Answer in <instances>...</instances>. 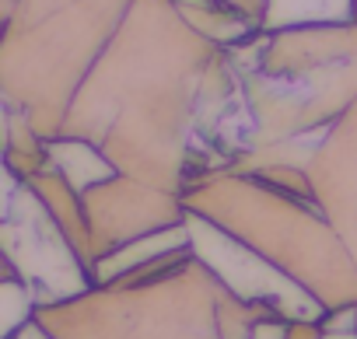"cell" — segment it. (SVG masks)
Segmentation results:
<instances>
[{
    "label": "cell",
    "instance_id": "1",
    "mask_svg": "<svg viewBox=\"0 0 357 339\" xmlns=\"http://www.w3.org/2000/svg\"><path fill=\"white\" fill-rule=\"evenodd\" d=\"M60 136L95 143L116 172L175 196L238 172L259 147L231 53L204 39L172 0H133Z\"/></svg>",
    "mask_w": 357,
    "mask_h": 339
},
{
    "label": "cell",
    "instance_id": "2",
    "mask_svg": "<svg viewBox=\"0 0 357 339\" xmlns=\"http://www.w3.org/2000/svg\"><path fill=\"white\" fill-rule=\"evenodd\" d=\"M183 203L305 287L326 311L357 304V259L319 203L284 193L252 172L214 175L193 186Z\"/></svg>",
    "mask_w": 357,
    "mask_h": 339
},
{
    "label": "cell",
    "instance_id": "3",
    "mask_svg": "<svg viewBox=\"0 0 357 339\" xmlns=\"http://www.w3.org/2000/svg\"><path fill=\"white\" fill-rule=\"evenodd\" d=\"M221 294L218 276L190 245H178L63 304L39 308L36 322L53 339H221Z\"/></svg>",
    "mask_w": 357,
    "mask_h": 339
},
{
    "label": "cell",
    "instance_id": "4",
    "mask_svg": "<svg viewBox=\"0 0 357 339\" xmlns=\"http://www.w3.org/2000/svg\"><path fill=\"white\" fill-rule=\"evenodd\" d=\"M228 53L256 112V150L322 136L357 102V25L259 32Z\"/></svg>",
    "mask_w": 357,
    "mask_h": 339
},
{
    "label": "cell",
    "instance_id": "5",
    "mask_svg": "<svg viewBox=\"0 0 357 339\" xmlns=\"http://www.w3.org/2000/svg\"><path fill=\"white\" fill-rule=\"evenodd\" d=\"M133 0H18L8 15L4 98L56 140L88 74L116 39Z\"/></svg>",
    "mask_w": 357,
    "mask_h": 339
},
{
    "label": "cell",
    "instance_id": "6",
    "mask_svg": "<svg viewBox=\"0 0 357 339\" xmlns=\"http://www.w3.org/2000/svg\"><path fill=\"white\" fill-rule=\"evenodd\" d=\"M0 276L22 280L39 297V308L63 304L98 283L39 193L8 168L0 207Z\"/></svg>",
    "mask_w": 357,
    "mask_h": 339
},
{
    "label": "cell",
    "instance_id": "7",
    "mask_svg": "<svg viewBox=\"0 0 357 339\" xmlns=\"http://www.w3.org/2000/svg\"><path fill=\"white\" fill-rule=\"evenodd\" d=\"M186 235H190L193 255L238 301L263 304V308H270V311H277L291 322H298V318L322 322L326 318V308L305 287L287 280L277 266H270L263 255H256L249 245H242L238 238H231L228 231H221L207 217L186 210Z\"/></svg>",
    "mask_w": 357,
    "mask_h": 339
},
{
    "label": "cell",
    "instance_id": "8",
    "mask_svg": "<svg viewBox=\"0 0 357 339\" xmlns=\"http://www.w3.org/2000/svg\"><path fill=\"white\" fill-rule=\"evenodd\" d=\"M81 196H84V217H88V231H91V245H95L98 262L116 255L119 249H126L133 242L186 228L183 196L147 186V182L123 175V172L84 189Z\"/></svg>",
    "mask_w": 357,
    "mask_h": 339
},
{
    "label": "cell",
    "instance_id": "9",
    "mask_svg": "<svg viewBox=\"0 0 357 339\" xmlns=\"http://www.w3.org/2000/svg\"><path fill=\"white\" fill-rule=\"evenodd\" d=\"M308 175L322 214L357 259V102L326 129Z\"/></svg>",
    "mask_w": 357,
    "mask_h": 339
},
{
    "label": "cell",
    "instance_id": "10",
    "mask_svg": "<svg viewBox=\"0 0 357 339\" xmlns=\"http://www.w3.org/2000/svg\"><path fill=\"white\" fill-rule=\"evenodd\" d=\"M39 200L50 207V214L56 217V224L63 228V235L70 238V245L77 249V255L88 262V269L95 273L98 280V255H95V245H91V231H88V217H84V196L56 172V168H46V172L25 179Z\"/></svg>",
    "mask_w": 357,
    "mask_h": 339
},
{
    "label": "cell",
    "instance_id": "11",
    "mask_svg": "<svg viewBox=\"0 0 357 339\" xmlns=\"http://www.w3.org/2000/svg\"><path fill=\"white\" fill-rule=\"evenodd\" d=\"M322 25H357L354 0H266L263 32H294Z\"/></svg>",
    "mask_w": 357,
    "mask_h": 339
},
{
    "label": "cell",
    "instance_id": "12",
    "mask_svg": "<svg viewBox=\"0 0 357 339\" xmlns=\"http://www.w3.org/2000/svg\"><path fill=\"white\" fill-rule=\"evenodd\" d=\"M4 168L15 172L18 179H32L39 172L50 168V140L36 129V123L15 105L4 98Z\"/></svg>",
    "mask_w": 357,
    "mask_h": 339
},
{
    "label": "cell",
    "instance_id": "13",
    "mask_svg": "<svg viewBox=\"0 0 357 339\" xmlns=\"http://www.w3.org/2000/svg\"><path fill=\"white\" fill-rule=\"evenodd\" d=\"M50 168H56V172H60L77 193H84V189L105 182L109 175H116L112 161H109L95 143L70 140V136L50 140Z\"/></svg>",
    "mask_w": 357,
    "mask_h": 339
},
{
    "label": "cell",
    "instance_id": "14",
    "mask_svg": "<svg viewBox=\"0 0 357 339\" xmlns=\"http://www.w3.org/2000/svg\"><path fill=\"white\" fill-rule=\"evenodd\" d=\"M0 304H4V332H0V339H11L18 329L36 322L39 311V297L15 276H0Z\"/></svg>",
    "mask_w": 357,
    "mask_h": 339
},
{
    "label": "cell",
    "instance_id": "15",
    "mask_svg": "<svg viewBox=\"0 0 357 339\" xmlns=\"http://www.w3.org/2000/svg\"><path fill=\"white\" fill-rule=\"evenodd\" d=\"M11 339H53V336H50L39 322H29V325H25V329H18Z\"/></svg>",
    "mask_w": 357,
    "mask_h": 339
},
{
    "label": "cell",
    "instance_id": "16",
    "mask_svg": "<svg viewBox=\"0 0 357 339\" xmlns=\"http://www.w3.org/2000/svg\"><path fill=\"white\" fill-rule=\"evenodd\" d=\"M322 339H357V332H336V329H322Z\"/></svg>",
    "mask_w": 357,
    "mask_h": 339
},
{
    "label": "cell",
    "instance_id": "17",
    "mask_svg": "<svg viewBox=\"0 0 357 339\" xmlns=\"http://www.w3.org/2000/svg\"><path fill=\"white\" fill-rule=\"evenodd\" d=\"M354 22H357V0H354Z\"/></svg>",
    "mask_w": 357,
    "mask_h": 339
}]
</instances>
